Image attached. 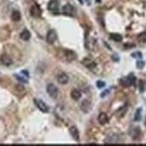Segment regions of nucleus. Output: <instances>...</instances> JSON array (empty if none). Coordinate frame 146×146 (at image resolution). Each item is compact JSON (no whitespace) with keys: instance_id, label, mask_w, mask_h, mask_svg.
I'll list each match as a JSON object with an SVG mask.
<instances>
[{"instance_id":"obj_1","label":"nucleus","mask_w":146,"mask_h":146,"mask_svg":"<svg viewBox=\"0 0 146 146\" xmlns=\"http://www.w3.org/2000/svg\"><path fill=\"white\" fill-rule=\"evenodd\" d=\"M135 82V76L133 74H130L128 76L124 77L120 80V84H121L124 87H129L131 85H134Z\"/></svg>"},{"instance_id":"obj_2","label":"nucleus","mask_w":146,"mask_h":146,"mask_svg":"<svg viewBox=\"0 0 146 146\" xmlns=\"http://www.w3.org/2000/svg\"><path fill=\"white\" fill-rule=\"evenodd\" d=\"M47 92L51 98L56 99V97H58V89L53 84H49L47 86Z\"/></svg>"},{"instance_id":"obj_3","label":"nucleus","mask_w":146,"mask_h":146,"mask_svg":"<svg viewBox=\"0 0 146 146\" xmlns=\"http://www.w3.org/2000/svg\"><path fill=\"white\" fill-rule=\"evenodd\" d=\"M34 103L36 105V107L39 109L41 112L43 113H47L48 112V108L47 106V104L44 102V101L40 100H38V99H34Z\"/></svg>"},{"instance_id":"obj_4","label":"nucleus","mask_w":146,"mask_h":146,"mask_svg":"<svg viewBox=\"0 0 146 146\" xmlns=\"http://www.w3.org/2000/svg\"><path fill=\"white\" fill-rule=\"evenodd\" d=\"M30 13H31V16H33V17H40L41 15V9L39 5H38L37 4H34L33 6L31 7L30 9Z\"/></svg>"},{"instance_id":"obj_5","label":"nucleus","mask_w":146,"mask_h":146,"mask_svg":"<svg viewBox=\"0 0 146 146\" xmlns=\"http://www.w3.org/2000/svg\"><path fill=\"white\" fill-rule=\"evenodd\" d=\"M62 12H63V14L66 15L73 16L74 13V8L73 5H69V4H66V5H65L64 6H63Z\"/></svg>"},{"instance_id":"obj_6","label":"nucleus","mask_w":146,"mask_h":146,"mask_svg":"<svg viewBox=\"0 0 146 146\" xmlns=\"http://www.w3.org/2000/svg\"><path fill=\"white\" fill-rule=\"evenodd\" d=\"M0 62H1L4 66H9L13 64V60L11 58V56L7 54H3L0 56Z\"/></svg>"},{"instance_id":"obj_7","label":"nucleus","mask_w":146,"mask_h":146,"mask_svg":"<svg viewBox=\"0 0 146 146\" xmlns=\"http://www.w3.org/2000/svg\"><path fill=\"white\" fill-rule=\"evenodd\" d=\"M56 33L55 30H50L47 34V42L48 44H53L56 40Z\"/></svg>"},{"instance_id":"obj_8","label":"nucleus","mask_w":146,"mask_h":146,"mask_svg":"<svg viewBox=\"0 0 146 146\" xmlns=\"http://www.w3.org/2000/svg\"><path fill=\"white\" fill-rule=\"evenodd\" d=\"M92 109V103L89 100H84L81 104V110L84 111V113H88Z\"/></svg>"},{"instance_id":"obj_9","label":"nucleus","mask_w":146,"mask_h":146,"mask_svg":"<svg viewBox=\"0 0 146 146\" xmlns=\"http://www.w3.org/2000/svg\"><path fill=\"white\" fill-rule=\"evenodd\" d=\"M56 80H58V84L64 85V84H66L67 82H68L69 78H68V76H67L66 74H65V73H60L58 75V77H56Z\"/></svg>"},{"instance_id":"obj_10","label":"nucleus","mask_w":146,"mask_h":146,"mask_svg":"<svg viewBox=\"0 0 146 146\" xmlns=\"http://www.w3.org/2000/svg\"><path fill=\"white\" fill-rule=\"evenodd\" d=\"M98 121L100 125H106L108 122H109V117H108L106 113L101 112L98 116Z\"/></svg>"},{"instance_id":"obj_11","label":"nucleus","mask_w":146,"mask_h":146,"mask_svg":"<svg viewBox=\"0 0 146 146\" xmlns=\"http://www.w3.org/2000/svg\"><path fill=\"white\" fill-rule=\"evenodd\" d=\"M59 8V3L58 0H51L48 5V9L49 11H56Z\"/></svg>"},{"instance_id":"obj_12","label":"nucleus","mask_w":146,"mask_h":146,"mask_svg":"<svg viewBox=\"0 0 146 146\" xmlns=\"http://www.w3.org/2000/svg\"><path fill=\"white\" fill-rule=\"evenodd\" d=\"M82 64H84L86 67L90 68V69H93L95 66H96V63H95L93 60H92L91 58H84V60H82Z\"/></svg>"},{"instance_id":"obj_13","label":"nucleus","mask_w":146,"mask_h":146,"mask_svg":"<svg viewBox=\"0 0 146 146\" xmlns=\"http://www.w3.org/2000/svg\"><path fill=\"white\" fill-rule=\"evenodd\" d=\"M69 131H70V134H71V135L73 136V138L74 139V140L79 141V138H80L79 131H78L77 128H76V126H71L70 129H69Z\"/></svg>"},{"instance_id":"obj_14","label":"nucleus","mask_w":146,"mask_h":146,"mask_svg":"<svg viewBox=\"0 0 146 146\" xmlns=\"http://www.w3.org/2000/svg\"><path fill=\"white\" fill-rule=\"evenodd\" d=\"M65 56L68 61H74L76 58V54L74 51H72V50H66Z\"/></svg>"},{"instance_id":"obj_15","label":"nucleus","mask_w":146,"mask_h":146,"mask_svg":"<svg viewBox=\"0 0 146 146\" xmlns=\"http://www.w3.org/2000/svg\"><path fill=\"white\" fill-rule=\"evenodd\" d=\"M20 37H21V39H22L23 40H25V41L29 40L31 39V33H30V31H29L28 30H26V29H24V30L22 31V33H21Z\"/></svg>"},{"instance_id":"obj_16","label":"nucleus","mask_w":146,"mask_h":146,"mask_svg":"<svg viewBox=\"0 0 146 146\" xmlns=\"http://www.w3.org/2000/svg\"><path fill=\"white\" fill-rule=\"evenodd\" d=\"M11 18H12V20L14 21V22H19L21 20V14H20V12L19 11H13L12 13V15H11Z\"/></svg>"},{"instance_id":"obj_17","label":"nucleus","mask_w":146,"mask_h":146,"mask_svg":"<svg viewBox=\"0 0 146 146\" xmlns=\"http://www.w3.org/2000/svg\"><path fill=\"white\" fill-rule=\"evenodd\" d=\"M82 97V94L79 91L77 90H73L71 92V98L74 100H78Z\"/></svg>"},{"instance_id":"obj_18","label":"nucleus","mask_w":146,"mask_h":146,"mask_svg":"<svg viewBox=\"0 0 146 146\" xmlns=\"http://www.w3.org/2000/svg\"><path fill=\"white\" fill-rule=\"evenodd\" d=\"M142 111L143 110L141 109V108H139V109L136 110L135 111V121L136 122H139V121H141V119H142Z\"/></svg>"},{"instance_id":"obj_19","label":"nucleus","mask_w":146,"mask_h":146,"mask_svg":"<svg viewBox=\"0 0 146 146\" xmlns=\"http://www.w3.org/2000/svg\"><path fill=\"white\" fill-rule=\"evenodd\" d=\"M110 39L117 41V42H119V41H121L123 40V37H122V35H120L118 33H112L110 35Z\"/></svg>"},{"instance_id":"obj_20","label":"nucleus","mask_w":146,"mask_h":146,"mask_svg":"<svg viewBox=\"0 0 146 146\" xmlns=\"http://www.w3.org/2000/svg\"><path fill=\"white\" fill-rule=\"evenodd\" d=\"M138 40L140 41V42H146V33L144 31V33H140L138 35Z\"/></svg>"},{"instance_id":"obj_21","label":"nucleus","mask_w":146,"mask_h":146,"mask_svg":"<svg viewBox=\"0 0 146 146\" xmlns=\"http://www.w3.org/2000/svg\"><path fill=\"white\" fill-rule=\"evenodd\" d=\"M117 141V140L116 139V136L115 135H111V136H110L109 138H108L105 142H106V143H116Z\"/></svg>"},{"instance_id":"obj_22","label":"nucleus","mask_w":146,"mask_h":146,"mask_svg":"<svg viewBox=\"0 0 146 146\" xmlns=\"http://www.w3.org/2000/svg\"><path fill=\"white\" fill-rule=\"evenodd\" d=\"M145 88H146L145 82L140 81V82H139V90H140V92H143L145 91Z\"/></svg>"},{"instance_id":"obj_23","label":"nucleus","mask_w":146,"mask_h":146,"mask_svg":"<svg viewBox=\"0 0 146 146\" xmlns=\"http://www.w3.org/2000/svg\"><path fill=\"white\" fill-rule=\"evenodd\" d=\"M132 135V137L134 139H137V135H141V131L139 129V127H135L134 128V134H131Z\"/></svg>"},{"instance_id":"obj_24","label":"nucleus","mask_w":146,"mask_h":146,"mask_svg":"<svg viewBox=\"0 0 146 146\" xmlns=\"http://www.w3.org/2000/svg\"><path fill=\"white\" fill-rule=\"evenodd\" d=\"M136 67L139 68V69H143L144 67V62L143 61H141V60L137 61V63H136Z\"/></svg>"},{"instance_id":"obj_25","label":"nucleus","mask_w":146,"mask_h":146,"mask_svg":"<svg viewBox=\"0 0 146 146\" xmlns=\"http://www.w3.org/2000/svg\"><path fill=\"white\" fill-rule=\"evenodd\" d=\"M96 85H97V87H98L99 89H101V88L105 87L106 84H105V82H104L103 81H98V82H96Z\"/></svg>"},{"instance_id":"obj_26","label":"nucleus","mask_w":146,"mask_h":146,"mask_svg":"<svg viewBox=\"0 0 146 146\" xmlns=\"http://www.w3.org/2000/svg\"><path fill=\"white\" fill-rule=\"evenodd\" d=\"M132 56H133V58H142L143 54L141 52H135V53L132 54Z\"/></svg>"},{"instance_id":"obj_27","label":"nucleus","mask_w":146,"mask_h":146,"mask_svg":"<svg viewBox=\"0 0 146 146\" xmlns=\"http://www.w3.org/2000/svg\"><path fill=\"white\" fill-rule=\"evenodd\" d=\"M109 92H110V91H109V90H106L105 92H103V93H101V95H100V96L103 98V97H105V96H106V95H108V94H109Z\"/></svg>"},{"instance_id":"obj_28","label":"nucleus","mask_w":146,"mask_h":146,"mask_svg":"<svg viewBox=\"0 0 146 146\" xmlns=\"http://www.w3.org/2000/svg\"><path fill=\"white\" fill-rule=\"evenodd\" d=\"M27 1H31V0H27Z\"/></svg>"}]
</instances>
